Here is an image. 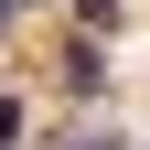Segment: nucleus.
<instances>
[{"label": "nucleus", "mask_w": 150, "mask_h": 150, "mask_svg": "<svg viewBox=\"0 0 150 150\" xmlns=\"http://www.w3.org/2000/svg\"><path fill=\"white\" fill-rule=\"evenodd\" d=\"M64 86H75V97H107V64H97V43H75V54H64Z\"/></svg>", "instance_id": "f257e3e1"}, {"label": "nucleus", "mask_w": 150, "mask_h": 150, "mask_svg": "<svg viewBox=\"0 0 150 150\" xmlns=\"http://www.w3.org/2000/svg\"><path fill=\"white\" fill-rule=\"evenodd\" d=\"M75 22L86 32H118V0H75Z\"/></svg>", "instance_id": "f03ea898"}, {"label": "nucleus", "mask_w": 150, "mask_h": 150, "mask_svg": "<svg viewBox=\"0 0 150 150\" xmlns=\"http://www.w3.org/2000/svg\"><path fill=\"white\" fill-rule=\"evenodd\" d=\"M0 150H22V97H0Z\"/></svg>", "instance_id": "7ed1b4c3"}, {"label": "nucleus", "mask_w": 150, "mask_h": 150, "mask_svg": "<svg viewBox=\"0 0 150 150\" xmlns=\"http://www.w3.org/2000/svg\"><path fill=\"white\" fill-rule=\"evenodd\" d=\"M64 150H129V139H118V129H86V139H64Z\"/></svg>", "instance_id": "20e7f679"}, {"label": "nucleus", "mask_w": 150, "mask_h": 150, "mask_svg": "<svg viewBox=\"0 0 150 150\" xmlns=\"http://www.w3.org/2000/svg\"><path fill=\"white\" fill-rule=\"evenodd\" d=\"M11 11H22V0H0V32H11Z\"/></svg>", "instance_id": "39448f33"}]
</instances>
